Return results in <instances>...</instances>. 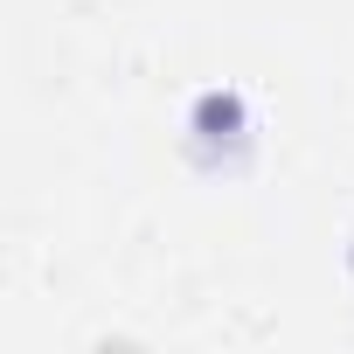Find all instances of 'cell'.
<instances>
[{
    "label": "cell",
    "mask_w": 354,
    "mask_h": 354,
    "mask_svg": "<svg viewBox=\"0 0 354 354\" xmlns=\"http://www.w3.org/2000/svg\"><path fill=\"white\" fill-rule=\"evenodd\" d=\"M195 132H202V139H243V97H236V91H202Z\"/></svg>",
    "instance_id": "1"
}]
</instances>
